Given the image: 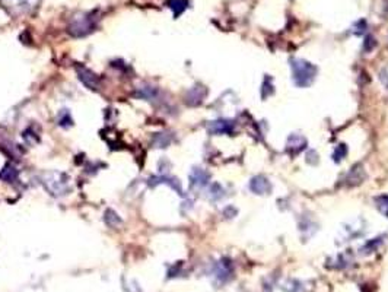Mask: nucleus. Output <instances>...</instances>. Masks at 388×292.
Wrapping results in <instances>:
<instances>
[{
    "label": "nucleus",
    "mask_w": 388,
    "mask_h": 292,
    "mask_svg": "<svg viewBox=\"0 0 388 292\" xmlns=\"http://www.w3.org/2000/svg\"><path fill=\"white\" fill-rule=\"evenodd\" d=\"M291 69H292L294 83L299 88L309 86L317 76V68L304 58H292Z\"/></svg>",
    "instance_id": "nucleus-1"
},
{
    "label": "nucleus",
    "mask_w": 388,
    "mask_h": 292,
    "mask_svg": "<svg viewBox=\"0 0 388 292\" xmlns=\"http://www.w3.org/2000/svg\"><path fill=\"white\" fill-rule=\"evenodd\" d=\"M94 28V23H92V18L89 16H82V18H78L75 19L72 25L69 26V31H70L72 35L75 37H82V35H86L88 33H91Z\"/></svg>",
    "instance_id": "nucleus-2"
},
{
    "label": "nucleus",
    "mask_w": 388,
    "mask_h": 292,
    "mask_svg": "<svg viewBox=\"0 0 388 292\" xmlns=\"http://www.w3.org/2000/svg\"><path fill=\"white\" fill-rule=\"evenodd\" d=\"M250 190L253 193H256V194H261V196L269 194L271 191V184L270 181H269V178L264 177V175L253 177L251 181H250Z\"/></svg>",
    "instance_id": "nucleus-3"
},
{
    "label": "nucleus",
    "mask_w": 388,
    "mask_h": 292,
    "mask_svg": "<svg viewBox=\"0 0 388 292\" xmlns=\"http://www.w3.org/2000/svg\"><path fill=\"white\" fill-rule=\"evenodd\" d=\"M232 272H234L232 263L228 258H222L215 266V276H216V279L221 280V282H228V280L231 279Z\"/></svg>",
    "instance_id": "nucleus-4"
},
{
    "label": "nucleus",
    "mask_w": 388,
    "mask_h": 292,
    "mask_svg": "<svg viewBox=\"0 0 388 292\" xmlns=\"http://www.w3.org/2000/svg\"><path fill=\"white\" fill-rule=\"evenodd\" d=\"M306 145H308V142H306V139L302 135L294 133V135H291L289 139H288L286 149H288V152H289L291 155H296V153H299L302 149H305Z\"/></svg>",
    "instance_id": "nucleus-5"
},
{
    "label": "nucleus",
    "mask_w": 388,
    "mask_h": 292,
    "mask_svg": "<svg viewBox=\"0 0 388 292\" xmlns=\"http://www.w3.org/2000/svg\"><path fill=\"white\" fill-rule=\"evenodd\" d=\"M209 130H210V133H215V135H232L234 133V123H232V120L221 118V120L213 121L212 124L209 126Z\"/></svg>",
    "instance_id": "nucleus-6"
},
{
    "label": "nucleus",
    "mask_w": 388,
    "mask_h": 292,
    "mask_svg": "<svg viewBox=\"0 0 388 292\" xmlns=\"http://www.w3.org/2000/svg\"><path fill=\"white\" fill-rule=\"evenodd\" d=\"M191 186L193 187H204L209 181V174L204 171V170H200V168H196L193 173H191Z\"/></svg>",
    "instance_id": "nucleus-7"
},
{
    "label": "nucleus",
    "mask_w": 388,
    "mask_h": 292,
    "mask_svg": "<svg viewBox=\"0 0 388 292\" xmlns=\"http://www.w3.org/2000/svg\"><path fill=\"white\" fill-rule=\"evenodd\" d=\"M204 95H206V89L203 86H196V88H193L188 92L187 103L191 105L200 104L201 101H203V98H204Z\"/></svg>",
    "instance_id": "nucleus-8"
},
{
    "label": "nucleus",
    "mask_w": 388,
    "mask_h": 292,
    "mask_svg": "<svg viewBox=\"0 0 388 292\" xmlns=\"http://www.w3.org/2000/svg\"><path fill=\"white\" fill-rule=\"evenodd\" d=\"M364 170H362V165H356V167H353L352 170H350V173L347 175V181L350 183V184H359L362 180H364Z\"/></svg>",
    "instance_id": "nucleus-9"
},
{
    "label": "nucleus",
    "mask_w": 388,
    "mask_h": 292,
    "mask_svg": "<svg viewBox=\"0 0 388 292\" xmlns=\"http://www.w3.org/2000/svg\"><path fill=\"white\" fill-rule=\"evenodd\" d=\"M79 78H81L83 81V83L88 85L89 88H95V86L98 85V78L95 76L92 72H89V70H83V73H81Z\"/></svg>",
    "instance_id": "nucleus-10"
},
{
    "label": "nucleus",
    "mask_w": 388,
    "mask_h": 292,
    "mask_svg": "<svg viewBox=\"0 0 388 292\" xmlns=\"http://www.w3.org/2000/svg\"><path fill=\"white\" fill-rule=\"evenodd\" d=\"M375 205L378 210L388 218V194H381V196H378L375 198Z\"/></svg>",
    "instance_id": "nucleus-11"
},
{
    "label": "nucleus",
    "mask_w": 388,
    "mask_h": 292,
    "mask_svg": "<svg viewBox=\"0 0 388 292\" xmlns=\"http://www.w3.org/2000/svg\"><path fill=\"white\" fill-rule=\"evenodd\" d=\"M169 8L174 11V15L178 16L187 9V0H169Z\"/></svg>",
    "instance_id": "nucleus-12"
},
{
    "label": "nucleus",
    "mask_w": 388,
    "mask_h": 292,
    "mask_svg": "<svg viewBox=\"0 0 388 292\" xmlns=\"http://www.w3.org/2000/svg\"><path fill=\"white\" fill-rule=\"evenodd\" d=\"M382 243V237H378V238H372L371 241H368L366 244L361 248L362 253H372L375 251V248H378V245Z\"/></svg>",
    "instance_id": "nucleus-13"
},
{
    "label": "nucleus",
    "mask_w": 388,
    "mask_h": 292,
    "mask_svg": "<svg viewBox=\"0 0 388 292\" xmlns=\"http://www.w3.org/2000/svg\"><path fill=\"white\" fill-rule=\"evenodd\" d=\"M346 155H347V146H346L344 143H340V145L336 148L334 153H333V159H334V163H340L341 159L346 158Z\"/></svg>",
    "instance_id": "nucleus-14"
},
{
    "label": "nucleus",
    "mask_w": 388,
    "mask_h": 292,
    "mask_svg": "<svg viewBox=\"0 0 388 292\" xmlns=\"http://www.w3.org/2000/svg\"><path fill=\"white\" fill-rule=\"evenodd\" d=\"M271 93H273V83H271L270 78H266L263 82V88H261V96L266 100Z\"/></svg>",
    "instance_id": "nucleus-15"
},
{
    "label": "nucleus",
    "mask_w": 388,
    "mask_h": 292,
    "mask_svg": "<svg viewBox=\"0 0 388 292\" xmlns=\"http://www.w3.org/2000/svg\"><path fill=\"white\" fill-rule=\"evenodd\" d=\"M374 46H375V41H374V38H372V37H368V38H366V43L364 44V50L365 51H371Z\"/></svg>",
    "instance_id": "nucleus-16"
},
{
    "label": "nucleus",
    "mask_w": 388,
    "mask_h": 292,
    "mask_svg": "<svg viewBox=\"0 0 388 292\" xmlns=\"http://www.w3.org/2000/svg\"><path fill=\"white\" fill-rule=\"evenodd\" d=\"M379 79H381V82L384 83V86L388 89V70L387 69L381 70V73H379Z\"/></svg>",
    "instance_id": "nucleus-17"
}]
</instances>
